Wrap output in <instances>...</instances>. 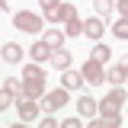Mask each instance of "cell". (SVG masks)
<instances>
[{
    "mask_svg": "<svg viewBox=\"0 0 128 128\" xmlns=\"http://www.w3.org/2000/svg\"><path fill=\"white\" fill-rule=\"evenodd\" d=\"M38 125H42V128H58V118H51V115H45V118H38Z\"/></svg>",
    "mask_w": 128,
    "mask_h": 128,
    "instance_id": "obj_22",
    "label": "cell"
},
{
    "mask_svg": "<svg viewBox=\"0 0 128 128\" xmlns=\"http://www.w3.org/2000/svg\"><path fill=\"white\" fill-rule=\"evenodd\" d=\"M112 35H115V38H128V16H118V19L112 22Z\"/></svg>",
    "mask_w": 128,
    "mask_h": 128,
    "instance_id": "obj_17",
    "label": "cell"
},
{
    "mask_svg": "<svg viewBox=\"0 0 128 128\" xmlns=\"http://www.w3.org/2000/svg\"><path fill=\"white\" fill-rule=\"evenodd\" d=\"M93 58H96V61H102V64L112 61V48H109V45H96V48H93Z\"/></svg>",
    "mask_w": 128,
    "mask_h": 128,
    "instance_id": "obj_19",
    "label": "cell"
},
{
    "mask_svg": "<svg viewBox=\"0 0 128 128\" xmlns=\"http://www.w3.org/2000/svg\"><path fill=\"white\" fill-rule=\"evenodd\" d=\"M42 106H45L48 112H58V109H64V106H67V86L45 93V96H42Z\"/></svg>",
    "mask_w": 128,
    "mask_h": 128,
    "instance_id": "obj_5",
    "label": "cell"
},
{
    "mask_svg": "<svg viewBox=\"0 0 128 128\" xmlns=\"http://www.w3.org/2000/svg\"><path fill=\"white\" fill-rule=\"evenodd\" d=\"M13 26L19 32H32V35H38L42 32V16L32 13V10H19V13H13Z\"/></svg>",
    "mask_w": 128,
    "mask_h": 128,
    "instance_id": "obj_3",
    "label": "cell"
},
{
    "mask_svg": "<svg viewBox=\"0 0 128 128\" xmlns=\"http://www.w3.org/2000/svg\"><path fill=\"white\" fill-rule=\"evenodd\" d=\"M80 74H83V80H86V83H93V86H99V83L106 80V70H102V61H96V58H90V61L83 64V70H80Z\"/></svg>",
    "mask_w": 128,
    "mask_h": 128,
    "instance_id": "obj_4",
    "label": "cell"
},
{
    "mask_svg": "<svg viewBox=\"0 0 128 128\" xmlns=\"http://www.w3.org/2000/svg\"><path fill=\"white\" fill-rule=\"evenodd\" d=\"M3 90H6V93H13L16 99H22V96H26V80H13V77H6V80H3Z\"/></svg>",
    "mask_w": 128,
    "mask_h": 128,
    "instance_id": "obj_14",
    "label": "cell"
},
{
    "mask_svg": "<svg viewBox=\"0 0 128 128\" xmlns=\"http://www.w3.org/2000/svg\"><path fill=\"white\" fill-rule=\"evenodd\" d=\"M64 32H67V38H77V35H83V19L74 13L67 22H64Z\"/></svg>",
    "mask_w": 128,
    "mask_h": 128,
    "instance_id": "obj_15",
    "label": "cell"
},
{
    "mask_svg": "<svg viewBox=\"0 0 128 128\" xmlns=\"http://www.w3.org/2000/svg\"><path fill=\"white\" fill-rule=\"evenodd\" d=\"M74 13H77V6H70V3H61L58 10H51V13H45V16L51 19V22H67Z\"/></svg>",
    "mask_w": 128,
    "mask_h": 128,
    "instance_id": "obj_9",
    "label": "cell"
},
{
    "mask_svg": "<svg viewBox=\"0 0 128 128\" xmlns=\"http://www.w3.org/2000/svg\"><path fill=\"white\" fill-rule=\"evenodd\" d=\"M106 80H109L112 86H122V83L128 80V70H125V67H122L118 61H115V64L109 67V70H106Z\"/></svg>",
    "mask_w": 128,
    "mask_h": 128,
    "instance_id": "obj_11",
    "label": "cell"
},
{
    "mask_svg": "<svg viewBox=\"0 0 128 128\" xmlns=\"http://www.w3.org/2000/svg\"><path fill=\"white\" fill-rule=\"evenodd\" d=\"M51 51H54V48H51L45 38H42V42H35V45H32L29 54H32V61H38V64H42V61H51Z\"/></svg>",
    "mask_w": 128,
    "mask_h": 128,
    "instance_id": "obj_8",
    "label": "cell"
},
{
    "mask_svg": "<svg viewBox=\"0 0 128 128\" xmlns=\"http://www.w3.org/2000/svg\"><path fill=\"white\" fill-rule=\"evenodd\" d=\"M16 112H19V118H22V122H35V118H38V99L22 96V99H19V106H16Z\"/></svg>",
    "mask_w": 128,
    "mask_h": 128,
    "instance_id": "obj_6",
    "label": "cell"
},
{
    "mask_svg": "<svg viewBox=\"0 0 128 128\" xmlns=\"http://www.w3.org/2000/svg\"><path fill=\"white\" fill-rule=\"evenodd\" d=\"M93 6H96V13H99V16H106V13H112L115 0H93Z\"/></svg>",
    "mask_w": 128,
    "mask_h": 128,
    "instance_id": "obj_20",
    "label": "cell"
},
{
    "mask_svg": "<svg viewBox=\"0 0 128 128\" xmlns=\"http://www.w3.org/2000/svg\"><path fill=\"white\" fill-rule=\"evenodd\" d=\"M96 109H99V106H96L90 96H80V99H77V112H80V115H86V122L96 115Z\"/></svg>",
    "mask_w": 128,
    "mask_h": 128,
    "instance_id": "obj_16",
    "label": "cell"
},
{
    "mask_svg": "<svg viewBox=\"0 0 128 128\" xmlns=\"http://www.w3.org/2000/svg\"><path fill=\"white\" fill-rule=\"evenodd\" d=\"M61 74H64V77H61V86H67V90H80V86H83V74L70 70V67L61 70Z\"/></svg>",
    "mask_w": 128,
    "mask_h": 128,
    "instance_id": "obj_13",
    "label": "cell"
},
{
    "mask_svg": "<svg viewBox=\"0 0 128 128\" xmlns=\"http://www.w3.org/2000/svg\"><path fill=\"white\" fill-rule=\"evenodd\" d=\"M10 99H13V93L3 90V96H0V109H10Z\"/></svg>",
    "mask_w": 128,
    "mask_h": 128,
    "instance_id": "obj_23",
    "label": "cell"
},
{
    "mask_svg": "<svg viewBox=\"0 0 128 128\" xmlns=\"http://www.w3.org/2000/svg\"><path fill=\"white\" fill-rule=\"evenodd\" d=\"M118 64H122V67L128 70V54H125V58H118Z\"/></svg>",
    "mask_w": 128,
    "mask_h": 128,
    "instance_id": "obj_26",
    "label": "cell"
},
{
    "mask_svg": "<svg viewBox=\"0 0 128 128\" xmlns=\"http://www.w3.org/2000/svg\"><path fill=\"white\" fill-rule=\"evenodd\" d=\"M38 6H42L45 13H51V10H58V6H61V0H38Z\"/></svg>",
    "mask_w": 128,
    "mask_h": 128,
    "instance_id": "obj_21",
    "label": "cell"
},
{
    "mask_svg": "<svg viewBox=\"0 0 128 128\" xmlns=\"http://www.w3.org/2000/svg\"><path fill=\"white\" fill-rule=\"evenodd\" d=\"M42 38H45V42H48L51 48H61V45H64V32H58V29H48L45 35H42Z\"/></svg>",
    "mask_w": 128,
    "mask_h": 128,
    "instance_id": "obj_18",
    "label": "cell"
},
{
    "mask_svg": "<svg viewBox=\"0 0 128 128\" xmlns=\"http://www.w3.org/2000/svg\"><path fill=\"white\" fill-rule=\"evenodd\" d=\"M115 10H118L122 16H128V0H115Z\"/></svg>",
    "mask_w": 128,
    "mask_h": 128,
    "instance_id": "obj_24",
    "label": "cell"
},
{
    "mask_svg": "<svg viewBox=\"0 0 128 128\" xmlns=\"http://www.w3.org/2000/svg\"><path fill=\"white\" fill-rule=\"evenodd\" d=\"M125 106V90L122 86H112L109 93L102 96V102H99V112L102 115H109V118H115L118 125H122V115H118V109Z\"/></svg>",
    "mask_w": 128,
    "mask_h": 128,
    "instance_id": "obj_2",
    "label": "cell"
},
{
    "mask_svg": "<svg viewBox=\"0 0 128 128\" xmlns=\"http://www.w3.org/2000/svg\"><path fill=\"white\" fill-rule=\"evenodd\" d=\"M22 80H26V96H32V99L45 96V70L38 67V61H35V64H26Z\"/></svg>",
    "mask_w": 128,
    "mask_h": 128,
    "instance_id": "obj_1",
    "label": "cell"
},
{
    "mask_svg": "<svg viewBox=\"0 0 128 128\" xmlns=\"http://www.w3.org/2000/svg\"><path fill=\"white\" fill-rule=\"evenodd\" d=\"M102 29H106V26H102V16L83 19V35H86V38H99V35H102Z\"/></svg>",
    "mask_w": 128,
    "mask_h": 128,
    "instance_id": "obj_7",
    "label": "cell"
},
{
    "mask_svg": "<svg viewBox=\"0 0 128 128\" xmlns=\"http://www.w3.org/2000/svg\"><path fill=\"white\" fill-rule=\"evenodd\" d=\"M51 67H58V70H67V67H70V51H64V48H54V51H51Z\"/></svg>",
    "mask_w": 128,
    "mask_h": 128,
    "instance_id": "obj_12",
    "label": "cell"
},
{
    "mask_svg": "<svg viewBox=\"0 0 128 128\" xmlns=\"http://www.w3.org/2000/svg\"><path fill=\"white\" fill-rule=\"evenodd\" d=\"M0 58H3L6 64H19V61H22V48L16 45V42H6L3 51H0Z\"/></svg>",
    "mask_w": 128,
    "mask_h": 128,
    "instance_id": "obj_10",
    "label": "cell"
},
{
    "mask_svg": "<svg viewBox=\"0 0 128 128\" xmlns=\"http://www.w3.org/2000/svg\"><path fill=\"white\" fill-rule=\"evenodd\" d=\"M80 125H83V122L74 118V115H70V118H64V128H80Z\"/></svg>",
    "mask_w": 128,
    "mask_h": 128,
    "instance_id": "obj_25",
    "label": "cell"
}]
</instances>
